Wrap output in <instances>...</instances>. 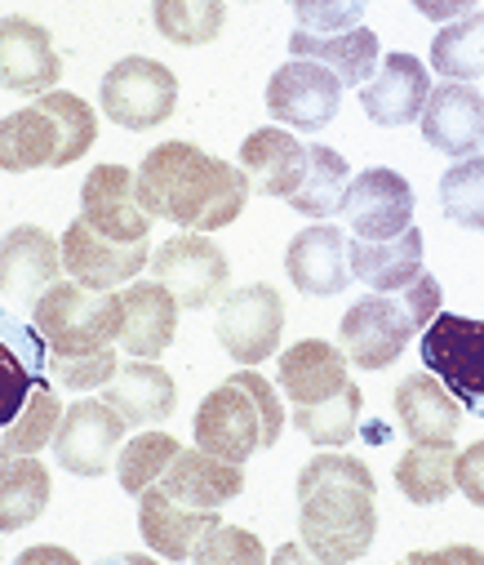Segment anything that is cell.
Returning a JSON list of instances; mask_svg holds the SVG:
<instances>
[{
  "label": "cell",
  "instance_id": "cell-25",
  "mask_svg": "<svg viewBox=\"0 0 484 565\" xmlns=\"http://www.w3.org/2000/svg\"><path fill=\"white\" fill-rule=\"evenodd\" d=\"M170 499L187 503V508H209L218 512L223 503H232L240 490H245V472L240 463H227V459H214L205 455L201 446L196 450H179L174 463L165 468V477L155 481Z\"/></svg>",
  "mask_w": 484,
  "mask_h": 565
},
{
  "label": "cell",
  "instance_id": "cell-20",
  "mask_svg": "<svg viewBox=\"0 0 484 565\" xmlns=\"http://www.w3.org/2000/svg\"><path fill=\"white\" fill-rule=\"evenodd\" d=\"M125 317H120V334L116 343L129 352V356H142V361H155L160 352H165L179 334V299L170 286H160V280H138V286H129L125 295Z\"/></svg>",
  "mask_w": 484,
  "mask_h": 565
},
{
  "label": "cell",
  "instance_id": "cell-32",
  "mask_svg": "<svg viewBox=\"0 0 484 565\" xmlns=\"http://www.w3.org/2000/svg\"><path fill=\"white\" fill-rule=\"evenodd\" d=\"M361 387L347 383L343 392H334L330 401H315V405H293V428L320 446V450H334V446H352L361 433Z\"/></svg>",
  "mask_w": 484,
  "mask_h": 565
},
{
  "label": "cell",
  "instance_id": "cell-34",
  "mask_svg": "<svg viewBox=\"0 0 484 565\" xmlns=\"http://www.w3.org/2000/svg\"><path fill=\"white\" fill-rule=\"evenodd\" d=\"M453 446H409L396 463V486L409 503L418 508H431V503H444L449 490H453Z\"/></svg>",
  "mask_w": 484,
  "mask_h": 565
},
{
  "label": "cell",
  "instance_id": "cell-23",
  "mask_svg": "<svg viewBox=\"0 0 484 565\" xmlns=\"http://www.w3.org/2000/svg\"><path fill=\"white\" fill-rule=\"evenodd\" d=\"M347 352L325 343V339H302L293 348L280 352L276 361V383L293 405H315V401H330L334 392H343L347 379Z\"/></svg>",
  "mask_w": 484,
  "mask_h": 565
},
{
  "label": "cell",
  "instance_id": "cell-19",
  "mask_svg": "<svg viewBox=\"0 0 484 565\" xmlns=\"http://www.w3.org/2000/svg\"><path fill=\"white\" fill-rule=\"evenodd\" d=\"M223 525L218 512L209 508H187L179 499H170L160 486H147L138 494V534L151 552L170 556V561H187L196 556V547L205 543V534Z\"/></svg>",
  "mask_w": 484,
  "mask_h": 565
},
{
  "label": "cell",
  "instance_id": "cell-30",
  "mask_svg": "<svg viewBox=\"0 0 484 565\" xmlns=\"http://www.w3.org/2000/svg\"><path fill=\"white\" fill-rule=\"evenodd\" d=\"M50 468L36 455L0 459V534L41 521V512L50 508Z\"/></svg>",
  "mask_w": 484,
  "mask_h": 565
},
{
  "label": "cell",
  "instance_id": "cell-11",
  "mask_svg": "<svg viewBox=\"0 0 484 565\" xmlns=\"http://www.w3.org/2000/svg\"><path fill=\"white\" fill-rule=\"evenodd\" d=\"M129 423L98 396V401H76L63 409V423L54 433V459L72 477H103L125 441Z\"/></svg>",
  "mask_w": 484,
  "mask_h": 565
},
{
  "label": "cell",
  "instance_id": "cell-31",
  "mask_svg": "<svg viewBox=\"0 0 484 565\" xmlns=\"http://www.w3.org/2000/svg\"><path fill=\"white\" fill-rule=\"evenodd\" d=\"M352 183V170H347V157L325 148V143H311L306 148V174L298 183V192L284 201L293 214L302 218H330L343 210V192Z\"/></svg>",
  "mask_w": 484,
  "mask_h": 565
},
{
  "label": "cell",
  "instance_id": "cell-24",
  "mask_svg": "<svg viewBox=\"0 0 484 565\" xmlns=\"http://www.w3.org/2000/svg\"><path fill=\"white\" fill-rule=\"evenodd\" d=\"M240 170L249 174V188L258 196L289 201L306 174V143H298L289 129L262 125L240 143Z\"/></svg>",
  "mask_w": 484,
  "mask_h": 565
},
{
  "label": "cell",
  "instance_id": "cell-44",
  "mask_svg": "<svg viewBox=\"0 0 484 565\" xmlns=\"http://www.w3.org/2000/svg\"><path fill=\"white\" fill-rule=\"evenodd\" d=\"M453 486L466 494V503L484 508V441L466 446V450L453 459Z\"/></svg>",
  "mask_w": 484,
  "mask_h": 565
},
{
  "label": "cell",
  "instance_id": "cell-12",
  "mask_svg": "<svg viewBox=\"0 0 484 565\" xmlns=\"http://www.w3.org/2000/svg\"><path fill=\"white\" fill-rule=\"evenodd\" d=\"M338 214L361 241H391L405 227H413V188L405 174L374 166L347 183Z\"/></svg>",
  "mask_w": 484,
  "mask_h": 565
},
{
  "label": "cell",
  "instance_id": "cell-5",
  "mask_svg": "<svg viewBox=\"0 0 484 565\" xmlns=\"http://www.w3.org/2000/svg\"><path fill=\"white\" fill-rule=\"evenodd\" d=\"M98 103H103V116L116 120L120 129H155L165 125L179 107V76L155 63V58H142V54H129L120 58L103 85H98Z\"/></svg>",
  "mask_w": 484,
  "mask_h": 565
},
{
  "label": "cell",
  "instance_id": "cell-6",
  "mask_svg": "<svg viewBox=\"0 0 484 565\" xmlns=\"http://www.w3.org/2000/svg\"><path fill=\"white\" fill-rule=\"evenodd\" d=\"M422 365L440 374V383L484 418V321L440 312L422 330Z\"/></svg>",
  "mask_w": 484,
  "mask_h": 565
},
{
  "label": "cell",
  "instance_id": "cell-37",
  "mask_svg": "<svg viewBox=\"0 0 484 565\" xmlns=\"http://www.w3.org/2000/svg\"><path fill=\"white\" fill-rule=\"evenodd\" d=\"M36 103H41V107L54 116V125H58V161H54V170L76 166V161L94 148V138H98V116H94V107H89L80 94H67V89H50V94H41Z\"/></svg>",
  "mask_w": 484,
  "mask_h": 565
},
{
  "label": "cell",
  "instance_id": "cell-14",
  "mask_svg": "<svg viewBox=\"0 0 484 565\" xmlns=\"http://www.w3.org/2000/svg\"><path fill=\"white\" fill-rule=\"evenodd\" d=\"M63 271V241L45 227L23 223L0 236V295L19 308H36V299L54 286Z\"/></svg>",
  "mask_w": 484,
  "mask_h": 565
},
{
  "label": "cell",
  "instance_id": "cell-7",
  "mask_svg": "<svg viewBox=\"0 0 484 565\" xmlns=\"http://www.w3.org/2000/svg\"><path fill=\"white\" fill-rule=\"evenodd\" d=\"M147 267L160 286L174 290L179 308H187V312L214 308L227 295V280H232L227 254L209 241V232H183V236L165 241L151 254Z\"/></svg>",
  "mask_w": 484,
  "mask_h": 565
},
{
  "label": "cell",
  "instance_id": "cell-2",
  "mask_svg": "<svg viewBox=\"0 0 484 565\" xmlns=\"http://www.w3.org/2000/svg\"><path fill=\"white\" fill-rule=\"evenodd\" d=\"M378 534V481L352 455H315L298 472V539L315 561H356Z\"/></svg>",
  "mask_w": 484,
  "mask_h": 565
},
{
  "label": "cell",
  "instance_id": "cell-4",
  "mask_svg": "<svg viewBox=\"0 0 484 565\" xmlns=\"http://www.w3.org/2000/svg\"><path fill=\"white\" fill-rule=\"evenodd\" d=\"M125 299L111 290H89L80 280H54L32 308V330L50 352H98L120 334Z\"/></svg>",
  "mask_w": 484,
  "mask_h": 565
},
{
  "label": "cell",
  "instance_id": "cell-13",
  "mask_svg": "<svg viewBox=\"0 0 484 565\" xmlns=\"http://www.w3.org/2000/svg\"><path fill=\"white\" fill-rule=\"evenodd\" d=\"M151 263L147 241H111L103 232H94L85 218H76L63 232V267L72 280L89 290H116L129 286V280Z\"/></svg>",
  "mask_w": 484,
  "mask_h": 565
},
{
  "label": "cell",
  "instance_id": "cell-42",
  "mask_svg": "<svg viewBox=\"0 0 484 565\" xmlns=\"http://www.w3.org/2000/svg\"><path fill=\"white\" fill-rule=\"evenodd\" d=\"M196 561H205V565H223V561L262 565L267 552H262V543H258L249 530H240V525H214V530L205 534V543L196 547Z\"/></svg>",
  "mask_w": 484,
  "mask_h": 565
},
{
  "label": "cell",
  "instance_id": "cell-3",
  "mask_svg": "<svg viewBox=\"0 0 484 565\" xmlns=\"http://www.w3.org/2000/svg\"><path fill=\"white\" fill-rule=\"evenodd\" d=\"M280 433H284V405L258 370L232 374L196 409V446L227 463H245L258 450H271Z\"/></svg>",
  "mask_w": 484,
  "mask_h": 565
},
{
  "label": "cell",
  "instance_id": "cell-22",
  "mask_svg": "<svg viewBox=\"0 0 484 565\" xmlns=\"http://www.w3.org/2000/svg\"><path fill=\"white\" fill-rule=\"evenodd\" d=\"M396 418L409 441L418 446H453L458 423H462V401L440 383V374H409L396 387Z\"/></svg>",
  "mask_w": 484,
  "mask_h": 565
},
{
  "label": "cell",
  "instance_id": "cell-35",
  "mask_svg": "<svg viewBox=\"0 0 484 565\" xmlns=\"http://www.w3.org/2000/svg\"><path fill=\"white\" fill-rule=\"evenodd\" d=\"M58 423H63V405H58L54 387L32 383L28 405L14 414V423L0 428V459H10V455H36V450L54 446Z\"/></svg>",
  "mask_w": 484,
  "mask_h": 565
},
{
  "label": "cell",
  "instance_id": "cell-17",
  "mask_svg": "<svg viewBox=\"0 0 484 565\" xmlns=\"http://www.w3.org/2000/svg\"><path fill=\"white\" fill-rule=\"evenodd\" d=\"M422 138L444 157H475L484 148V94L466 81H444L427 94L422 107Z\"/></svg>",
  "mask_w": 484,
  "mask_h": 565
},
{
  "label": "cell",
  "instance_id": "cell-27",
  "mask_svg": "<svg viewBox=\"0 0 484 565\" xmlns=\"http://www.w3.org/2000/svg\"><path fill=\"white\" fill-rule=\"evenodd\" d=\"M352 276L378 295H400L422 276V232L405 227L391 241H352Z\"/></svg>",
  "mask_w": 484,
  "mask_h": 565
},
{
  "label": "cell",
  "instance_id": "cell-8",
  "mask_svg": "<svg viewBox=\"0 0 484 565\" xmlns=\"http://www.w3.org/2000/svg\"><path fill=\"white\" fill-rule=\"evenodd\" d=\"M418 334V321L405 303V295H365L361 303L347 308L338 339L352 365L361 370H387L400 361V352L409 348V339Z\"/></svg>",
  "mask_w": 484,
  "mask_h": 565
},
{
  "label": "cell",
  "instance_id": "cell-16",
  "mask_svg": "<svg viewBox=\"0 0 484 565\" xmlns=\"http://www.w3.org/2000/svg\"><path fill=\"white\" fill-rule=\"evenodd\" d=\"M58 76H63V58L54 50V36L41 23L23 14L0 19V89L50 94Z\"/></svg>",
  "mask_w": 484,
  "mask_h": 565
},
{
  "label": "cell",
  "instance_id": "cell-18",
  "mask_svg": "<svg viewBox=\"0 0 484 565\" xmlns=\"http://www.w3.org/2000/svg\"><path fill=\"white\" fill-rule=\"evenodd\" d=\"M80 218L111 241H147L151 232V214L142 210L133 174L125 166L89 170V179L80 183Z\"/></svg>",
  "mask_w": 484,
  "mask_h": 565
},
{
  "label": "cell",
  "instance_id": "cell-33",
  "mask_svg": "<svg viewBox=\"0 0 484 565\" xmlns=\"http://www.w3.org/2000/svg\"><path fill=\"white\" fill-rule=\"evenodd\" d=\"M151 23L170 45L196 50L218 41L227 23V6L223 0H151Z\"/></svg>",
  "mask_w": 484,
  "mask_h": 565
},
{
  "label": "cell",
  "instance_id": "cell-21",
  "mask_svg": "<svg viewBox=\"0 0 484 565\" xmlns=\"http://www.w3.org/2000/svg\"><path fill=\"white\" fill-rule=\"evenodd\" d=\"M427 94H431L427 67L413 54H387L374 81L361 85V107L374 125L400 129V125H413V116H422Z\"/></svg>",
  "mask_w": 484,
  "mask_h": 565
},
{
  "label": "cell",
  "instance_id": "cell-36",
  "mask_svg": "<svg viewBox=\"0 0 484 565\" xmlns=\"http://www.w3.org/2000/svg\"><path fill=\"white\" fill-rule=\"evenodd\" d=\"M431 67L444 81H475L484 76V14H462L444 23L431 41Z\"/></svg>",
  "mask_w": 484,
  "mask_h": 565
},
{
  "label": "cell",
  "instance_id": "cell-28",
  "mask_svg": "<svg viewBox=\"0 0 484 565\" xmlns=\"http://www.w3.org/2000/svg\"><path fill=\"white\" fill-rule=\"evenodd\" d=\"M289 54L325 63L343 85H365L378 72V36L369 28H352V32H338V36H315V32L298 28L289 36Z\"/></svg>",
  "mask_w": 484,
  "mask_h": 565
},
{
  "label": "cell",
  "instance_id": "cell-45",
  "mask_svg": "<svg viewBox=\"0 0 484 565\" xmlns=\"http://www.w3.org/2000/svg\"><path fill=\"white\" fill-rule=\"evenodd\" d=\"M413 10L422 19H431V23H453V19L475 10V0H413Z\"/></svg>",
  "mask_w": 484,
  "mask_h": 565
},
{
  "label": "cell",
  "instance_id": "cell-39",
  "mask_svg": "<svg viewBox=\"0 0 484 565\" xmlns=\"http://www.w3.org/2000/svg\"><path fill=\"white\" fill-rule=\"evenodd\" d=\"M440 210L449 223L484 232V157H462L440 179Z\"/></svg>",
  "mask_w": 484,
  "mask_h": 565
},
{
  "label": "cell",
  "instance_id": "cell-1",
  "mask_svg": "<svg viewBox=\"0 0 484 565\" xmlns=\"http://www.w3.org/2000/svg\"><path fill=\"white\" fill-rule=\"evenodd\" d=\"M138 201L151 218H170L187 232H218L245 214L249 174L192 143H160L133 170Z\"/></svg>",
  "mask_w": 484,
  "mask_h": 565
},
{
  "label": "cell",
  "instance_id": "cell-26",
  "mask_svg": "<svg viewBox=\"0 0 484 565\" xmlns=\"http://www.w3.org/2000/svg\"><path fill=\"white\" fill-rule=\"evenodd\" d=\"M103 401L129 423V428H142V423H165L179 409V387L160 365L138 356L133 365L116 370V379L103 387Z\"/></svg>",
  "mask_w": 484,
  "mask_h": 565
},
{
  "label": "cell",
  "instance_id": "cell-15",
  "mask_svg": "<svg viewBox=\"0 0 484 565\" xmlns=\"http://www.w3.org/2000/svg\"><path fill=\"white\" fill-rule=\"evenodd\" d=\"M284 271L302 295L334 299L352 286V241L330 223H311L289 241Z\"/></svg>",
  "mask_w": 484,
  "mask_h": 565
},
{
  "label": "cell",
  "instance_id": "cell-41",
  "mask_svg": "<svg viewBox=\"0 0 484 565\" xmlns=\"http://www.w3.org/2000/svg\"><path fill=\"white\" fill-rule=\"evenodd\" d=\"M120 361L111 348H98V352H50V374L63 383V387H76V392H89V387H107L116 379Z\"/></svg>",
  "mask_w": 484,
  "mask_h": 565
},
{
  "label": "cell",
  "instance_id": "cell-10",
  "mask_svg": "<svg viewBox=\"0 0 484 565\" xmlns=\"http://www.w3.org/2000/svg\"><path fill=\"white\" fill-rule=\"evenodd\" d=\"M343 81L325 67V63H311V58H289L284 67L271 72L267 81V111L271 120L289 125V129H306L320 134L343 107Z\"/></svg>",
  "mask_w": 484,
  "mask_h": 565
},
{
  "label": "cell",
  "instance_id": "cell-9",
  "mask_svg": "<svg viewBox=\"0 0 484 565\" xmlns=\"http://www.w3.org/2000/svg\"><path fill=\"white\" fill-rule=\"evenodd\" d=\"M214 334L223 343V352L236 365H258L280 348L284 334V299L271 286H240L232 295L218 299V321Z\"/></svg>",
  "mask_w": 484,
  "mask_h": 565
},
{
  "label": "cell",
  "instance_id": "cell-46",
  "mask_svg": "<svg viewBox=\"0 0 484 565\" xmlns=\"http://www.w3.org/2000/svg\"><path fill=\"white\" fill-rule=\"evenodd\" d=\"M23 561H63V565H72V552H58V547H32V552H23Z\"/></svg>",
  "mask_w": 484,
  "mask_h": 565
},
{
  "label": "cell",
  "instance_id": "cell-29",
  "mask_svg": "<svg viewBox=\"0 0 484 565\" xmlns=\"http://www.w3.org/2000/svg\"><path fill=\"white\" fill-rule=\"evenodd\" d=\"M54 161H58V125L41 103L0 120V170L6 174H28L45 166L54 170Z\"/></svg>",
  "mask_w": 484,
  "mask_h": 565
},
{
  "label": "cell",
  "instance_id": "cell-43",
  "mask_svg": "<svg viewBox=\"0 0 484 565\" xmlns=\"http://www.w3.org/2000/svg\"><path fill=\"white\" fill-rule=\"evenodd\" d=\"M32 383H36V379L28 374L23 356H19L14 348L0 343V428H6V423H14V414L28 405Z\"/></svg>",
  "mask_w": 484,
  "mask_h": 565
},
{
  "label": "cell",
  "instance_id": "cell-38",
  "mask_svg": "<svg viewBox=\"0 0 484 565\" xmlns=\"http://www.w3.org/2000/svg\"><path fill=\"white\" fill-rule=\"evenodd\" d=\"M183 446L170 437V433H142V437H129V446H120L116 455V477H120V490L125 494H142L147 486H155L165 477V468L174 463Z\"/></svg>",
  "mask_w": 484,
  "mask_h": 565
},
{
  "label": "cell",
  "instance_id": "cell-40",
  "mask_svg": "<svg viewBox=\"0 0 484 565\" xmlns=\"http://www.w3.org/2000/svg\"><path fill=\"white\" fill-rule=\"evenodd\" d=\"M289 10H293V19H298L302 32L338 36V32L361 28L369 0H289Z\"/></svg>",
  "mask_w": 484,
  "mask_h": 565
}]
</instances>
